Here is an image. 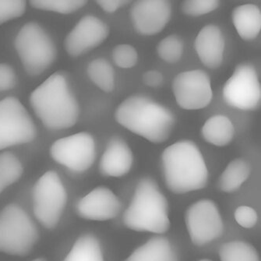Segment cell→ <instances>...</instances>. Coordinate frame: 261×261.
I'll return each instance as SVG.
<instances>
[{"mask_svg": "<svg viewBox=\"0 0 261 261\" xmlns=\"http://www.w3.org/2000/svg\"><path fill=\"white\" fill-rule=\"evenodd\" d=\"M122 219L133 231L162 235L169 229V202L154 179L144 178L137 184Z\"/></svg>", "mask_w": 261, "mask_h": 261, "instance_id": "4", "label": "cell"}, {"mask_svg": "<svg viewBox=\"0 0 261 261\" xmlns=\"http://www.w3.org/2000/svg\"><path fill=\"white\" fill-rule=\"evenodd\" d=\"M225 102L242 111H255L259 106L261 87L256 68L250 63L237 65L222 89Z\"/></svg>", "mask_w": 261, "mask_h": 261, "instance_id": "9", "label": "cell"}, {"mask_svg": "<svg viewBox=\"0 0 261 261\" xmlns=\"http://www.w3.org/2000/svg\"><path fill=\"white\" fill-rule=\"evenodd\" d=\"M14 47L25 71L31 76L42 74L57 60L54 42L36 22H29L22 27L16 35Z\"/></svg>", "mask_w": 261, "mask_h": 261, "instance_id": "6", "label": "cell"}, {"mask_svg": "<svg viewBox=\"0 0 261 261\" xmlns=\"http://www.w3.org/2000/svg\"><path fill=\"white\" fill-rule=\"evenodd\" d=\"M129 3L130 2L126 1V0H98V1H96V4H98V7L107 13H116L119 9L122 8Z\"/></svg>", "mask_w": 261, "mask_h": 261, "instance_id": "34", "label": "cell"}, {"mask_svg": "<svg viewBox=\"0 0 261 261\" xmlns=\"http://www.w3.org/2000/svg\"><path fill=\"white\" fill-rule=\"evenodd\" d=\"M189 237L195 246H203L222 237L224 224L215 202L208 199L190 205L186 212Z\"/></svg>", "mask_w": 261, "mask_h": 261, "instance_id": "11", "label": "cell"}, {"mask_svg": "<svg viewBox=\"0 0 261 261\" xmlns=\"http://www.w3.org/2000/svg\"><path fill=\"white\" fill-rule=\"evenodd\" d=\"M38 240L36 225L20 206L11 203L0 210V253L28 256Z\"/></svg>", "mask_w": 261, "mask_h": 261, "instance_id": "5", "label": "cell"}, {"mask_svg": "<svg viewBox=\"0 0 261 261\" xmlns=\"http://www.w3.org/2000/svg\"><path fill=\"white\" fill-rule=\"evenodd\" d=\"M143 82L150 88H159L164 82V76L158 70H148L143 74Z\"/></svg>", "mask_w": 261, "mask_h": 261, "instance_id": "33", "label": "cell"}, {"mask_svg": "<svg viewBox=\"0 0 261 261\" xmlns=\"http://www.w3.org/2000/svg\"><path fill=\"white\" fill-rule=\"evenodd\" d=\"M134 163V154L125 140L120 137H112L100 159L99 171L106 177L126 175Z\"/></svg>", "mask_w": 261, "mask_h": 261, "instance_id": "17", "label": "cell"}, {"mask_svg": "<svg viewBox=\"0 0 261 261\" xmlns=\"http://www.w3.org/2000/svg\"><path fill=\"white\" fill-rule=\"evenodd\" d=\"M198 261H212V260H211V259H200V260H198Z\"/></svg>", "mask_w": 261, "mask_h": 261, "instance_id": "36", "label": "cell"}, {"mask_svg": "<svg viewBox=\"0 0 261 261\" xmlns=\"http://www.w3.org/2000/svg\"><path fill=\"white\" fill-rule=\"evenodd\" d=\"M112 57L115 64L122 69H130L138 62L137 49L128 44H119L114 47Z\"/></svg>", "mask_w": 261, "mask_h": 261, "instance_id": "29", "label": "cell"}, {"mask_svg": "<svg viewBox=\"0 0 261 261\" xmlns=\"http://www.w3.org/2000/svg\"><path fill=\"white\" fill-rule=\"evenodd\" d=\"M124 261H178L169 240L154 237L136 249Z\"/></svg>", "mask_w": 261, "mask_h": 261, "instance_id": "19", "label": "cell"}, {"mask_svg": "<svg viewBox=\"0 0 261 261\" xmlns=\"http://www.w3.org/2000/svg\"><path fill=\"white\" fill-rule=\"evenodd\" d=\"M122 204L119 197L110 189L103 186L96 187L80 199L76 213L82 219L93 222H106L116 218Z\"/></svg>", "mask_w": 261, "mask_h": 261, "instance_id": "15", "label": "cell"}, {"mask_svg": "<svg viewBox=\"0 0 261 261\" xmlns=\"http://www.w3.org/2000/svg\"><path fill=\"white\" fill-rule=\"evenodd\" d=\"M32 261H47V259L44 257H38L35 258V259H34Z\"/></svg>", "mask_w": 261, "mask_h": 261, "instance_id": "35", "label": "cell"}, {"mask_svg": "<svg viewBox=\"0 0 261 261\" xmlns=\"http://www.w3.org/2000/svg\"><path fill=\"white\" fill-rule=\"evenodd\" d=\"M156 49L161 60L168 63H177L184 54V42L177 35H169L161 40Z\"/></svg>", "mask_w": 261, "mask_h": 261, "instance_id": "27", "label": "cell"}, {"mask_svg": "<svg viewBox=\"0 0 261 261\" xmlns=\"http://www.w3.org/2000/svg\"><path fill=\"white\" fill-rule=\"evenodd\" d=\"M219 4L218 0H185L181 4V10L189 17H197L215 11Z\"/></svg>", "mask_w": 261, "mask_h": 261, "instance_id": "28", "label": "cell"}, {"mask_svg": "<svg viewBox=\"0 0 261 261\" xmlns=\"http://www.w3.org/2000/svg\"><path fill=\"white\" fill-rule=\"evenodd\" d=\"M231 20L237 33L244 41L254 40L260 32L261 11L255 4H243L234 8Z\"/></svg>", "mask_w": 261, "mask_h": 261, "instance_id": "18", "label": "cell"}, {"mask_svg": "<svg viewBox=\"0 0 261 261\" xmlns=\"http://www.w3.org/2000/svg\"><path fill=\"white\" fill-rule=\"evenodd\" d=\"M109 32L107 23L101 19L85 16L66 35L65 50L70 57H81L101 45L109 37Z\"/></svg>", "mask_w": 261, "mask_h": 261, "instance_id": "13", "label": "cell"}, {"mask_svg": "<svg viewBox=\"0 0 261 261\" xmlns=\"http://www.w3.org/2000/svg\"><path fill=\"white\" fill-rule=\"evenodd\" d=\"M17 84V75L13 68L6 63H0V91L13 89Z\"/></svg>", "mask_w": 261, "mask_h": 261, "instance_id": "32", "label": "cell"}, {"mask_svg": "<svg viewBox=\"0 0 261 261\" xmlns=\"http://www.w3.org/2000/svg\"><path fill=\"white\" fill-rule=\"evenodd\" d=\"M85 0H32L29 4L33 8L60 14H70L83 8Z\"/></svg>", "mask_w": 261, "mask_h": 261, "instance_id": "26", "label": "cell"}, {"mask_svg": "<svg viewBox=\"0 0 261 261\" xmlns=\"http://www.w3.org/2000/svg\"><path fill=\"white\" fill-rule=\"evenodd\" d=\"M115 119L122 127L153 144L167 141L176 122L170 109L143 94L125 98L116 108Z\"/></svg>", "mask_w": 261, "mask_h": 261, "instance_id": "1", "label": "cell"}, {"mask_svg": "<svg viewBox=\"0 0 261 261\" xmlns=\"http://www.w3.org/2000/svg\"><path fill=\"white\" fill-rule=\"evenodd\" d=\"M172 16V6L166 0H139L133 4L130 19L134 30L143 36L160 33Z\"/></svg>", "mask_w": 261, "mask_h": 261, "instance_id": "14", "label": "cell"}, {"mask_svg": "<svg viewBox=\"0 0 261 261\" xmlns=\"http://www.w3.org/2000/svg\"><path fill=\"white\" fill-rule=\"evenodd\" d=\"M235 126L229 118L224 115H215L203 123L201 134L206 142L216 147H225L232 141Z\"/></svg>", "mask_w": 261, "mask_h": 261, "instance_id": "20", "label": "cell"}, {"mask_svg": "<svg viewBox=\"0 0 261 261\" xmlns=\"http://www.w3.org/2000/svg\"><path fill=\"white\" fill-rule=\"evenodd\" d=\"M67 201V191L57 172L47 171L37 179L32 191V210L44 228L58 226Z\"/></svg>", "mask_w": 261, "mask_h": 261, "instance_id": "7", "label": "cell"}, {"mask_svg": "<svg viewBox=\"0 0 261 261\" xmlns=\"http://www.w3.org/2000/svg\"><path fill=\"white\" fill-rule=\"evenodd\" d=\"M251 172L250 164L243 159H236L231 161L220 176V190L225 193H234L237 191L243 184L248 179Z\"/></svg>", "mask_w": 261, "mask_h": 261, "instance_id": "22", "label": "cell"}, {"mask_svg": "<svg viewBox=\"0 0 261 261\" xmlns=\"http://www.w3.org/2000/svg\"><path fill=\"white\" fill-rule=\"evenodd\" d=\"M49 153L60 166L75 173H83L95 161V141L89 133H76L54 141Z\"/></svg>", "mask_w": 261, "mask_h": 261, "instance_id": "10", "label": "cell"}, {"mask_svg": "<svg viewBox=\"0 0 261 261\" xmlns=\"http://www.w3.org/2000/svg\"><path fill=\"white\" fill-rule=\"evenodd\" d=\"M87 73L93 83L106 93L114 91L116 85L114 68L106 59L98 58L88 64Z\"/></svg>", "mask_w": 261, "mask_h": 261, "instance_id": "23", "label": "cell"}, {"mask_svg": "<svg viewBox=\"0 0 261 261\" xmlns=\"http://www.w3.org/2000/svg\"><path fill=\"white\" fill-rule=\"evenodd\" d=\"M194 48L200 62L206 67L218 69L223 63L225 48L222 30L215 24L203 27L196 37Z\"/></svg>", "mask_w": 261, "mask_h": 261, "instance_id": "16", "label": "cell"}, {"mask_svg": "<svg viewBox=\"0 0 261 261\" xmlns=\"http://www.w3.org/2000/svg\"><path fill=\"white\" fill-rule=\"evenodd\" d=\"M162 162L166 187L173 194H187L207 186V165L194 141L182 140L168 146Z\"/></svg>", "mask_w": 261, "mask_h": 261, "instance_id": "3", "label": "cell"}, {"mask_svg": "<svg viewBox=\"0 0 261 261\" xmlns=\"http://www.w3.org/2000/svg\"><path fill=\"white\" fill-rule=\"evenodd\" d=\"M236 221L239 225L244 228H251L257 222V213L254 209L249 206H240L234 214Z\"/></svg>", "mask_w": 261, "mask_h": 261, "instance_id": "31", "label": "cell"}, {"mask_svg": "<svg viewBox=\"0 0 261 261\" xmlns=\"http://www.w3.org/2000/svg\"><path fill=\"white\" fill-rule=\"evenodd\" d=\"M23 174V164L10 151L0 154V195L8 187L18 182Z\"/></svg>", "mask_w": 261, "mask_h": 261, "instance_id": "24", "label": "cell"}, {"mask_svg": "<svg viewBox=\"0 0 261 261\" xmlns=\"http://www.w3.org/2000/svg\"><path fill=\"white\" fill-rule=\"evenodd\" d=\"M31 106L42 124L50 130L73 127L81 109L65 75L55 73L31 93Z\"/></svg>", "mask_w": 261, "mask_h": 261, "instance_id": "2", "label": "cell"}, {"mask_svg": "<svg viewBox=\"0 0 261 261\" xmlns=\"http://www.w3.org/2000/svg\"><path fill=\"white\" fill-rule=\"evenodd\" d=\"M221 261H259L256 249L250 243L243 241H231L224 243L218 251Z\"/></svg>", "mask_w": 261, "mask_h": 261, "instance_id": "25", "label": "cell"}, {"mask_svg": "<svg viewBox=\"0 0 261 261\" xmlns=\"http://www.w3.org/2000/svg\"><path fill=\"white\" fill-rule=\"evenodd\" d=\"M63 261H105L101 243L95 236L78 237Z\"/></svg>", "mask_w": 261, "mask_h": 261, "instance_id": "21", "label": "cell"}, {"mask_svg": "<svg viewBox=\"0 0 261 261\" xmlns=\"http://www.w3.org/2000/svg\"><path fill=\"white\" fill-rule=\"evenodd\" d=\"M26 5L23 0H0V25L22 17Z\"/></svg>", "mask_w": 261, "mask_h": 261, "instance_id": "30", "label": "cell"}, {"mask_svg": "<svg viewBox=\"0 0 261 261\" xmlns=\"http://www.w3.org/2000/svg\"><path fill=\"white\" fill-rule=\"evenodd\" d=\"M172 88L175 101L184 110L204 109L213 99L212 81L204 70H187L178 73L172 81Z\"/></svg>", "mask_w": 261, "mask_h": 261, "instance_id": "12", "label": "cell"}, {"mask_svg": "<svg viewBox=\"0 0 261 261\" xmlns=\"http://www.w3.org/2000/svg\"><path fill=\"white\" fill-rule=\"evenodd\" d=\"M37 134L32 116L18 98L0 100V150L32 142Z\"/></svg>", "mask_w": 261, "mask_h": 261, "instance_id": "8", "label": "cell"}]
</instances>
